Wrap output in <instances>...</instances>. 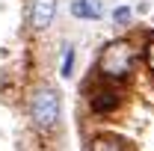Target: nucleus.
I'll use <instances>...</instances> for the list:
<instances>
[{"label": "nucleus", "instance_id": "obj_9", "mask_svg": "<svg viewBox=\"0 0 154 151\" xmlns=\"http://www.w3.org/2000/svg\"><path fill=\"white\" fill-rule=\"evenodd\" d=\"M145 62H148V68L154 71V39H148V45H145Z\"/></svg>", "mask_w": 154, "mask_h": 151}, {"label": "nucleus", "instance_id": "obj_7", "mask_svg": "<svg viewBox=\"0 0 154 151\" xmlns=\"http://www.w3.org/2000/svg\"><path fill=\"white\" fill-rule=\"evenodd\" d=\"M71 62H74V51H71V48H65V57H62V77L71 74Z\"/></svg>", "mask_w": 154, "mask_h": 151}, {"label": "nucleus", "instance_id": "obj_5", "mask_svg": "<svg viewBox=\"0 0 154 151\" xmlns=\"http://www.w3.org/2000/svg\"><path fill=\"white\" fill-rule=\"evenodd\" d=\"M101 12H104L101 0H74V3H71V15H74V18H83V21L101 18Z\"/></svg>", "mask_w": 154, "mask_h": 151}, {"label": "nucleus", "instance_id": "obj_2", "mask_svg": "<svg viewBox=\"0 0 154 151\" xmlns=\"http://www.w3.org/2000/svg\"><path fill=\"white\" fill-rule=\"evenodd\" d=\"M30 119L38 131H51L59 122V95L51 86H42L30 98Z\"/></svg>", "mask_w": 154, "mask_h": 151}, {"label": "nucleus", "instance_id": "obj_3", "mask_svg": "<svg viewBox=\"0 0 154 151\" xmlns=\"http://www.w3.org/2000/svg\"><path fill=\"white\" fill-rule=\"evenodd\" d=\"M89 107L95 113H113L119 107V92L116 89H95L92 98H89Z\"/></svg>", "mask_w": 154, "mask_h": 151}, {"label": "nucleus", "instance_id": "obj_8", "mask_svg": "<svg viewBox=\"0 0 154 151\" xmlns=\"http://www.w3.org/2000/svg\"><path fill=\"white\" fill-rule=\"evenodd\" d=\"M113 18H116V24H128V21H131V9H128V6H119Z\"/></svg>", "mask_w": 154, "mask_h": 151}, {"label": "nucleus", "instance_id": "obj_6", "mask_svg": "<svg viewBox=\"0 0 154 151\" xmlns=\"http://www.w3.org/2000/svg\"><path fill=\"white\" fill-rule=\"evenodd\" d=\"M89 151H125V142L116 136H98V139H92Z\"/></svg>", "mask_w": 154, "mask_h": 151}, {"label": "nucleus", "instance_id": "obj_1", "mask_svg": "<svg viewBox=\"0 0 154 151\" xmlns=\"http://www.w3.org/2000/svg\"><path fill=\"white\" fill-rule=\"evenodd\" d=\"M134 59H136L134 45L125 42V39H116V42H110V45L101 51L98 71H101V77H107V80H122V77L131 74Z\"/></svg>", "mask_w": 154, "mask_h": 151}, {"label": "nucleus", "instance_id": "obj_4", "mask_svg": "<svg viewBox=\"0 0 154 151\" xmlns=\"http://www.w3.org/2000/svg\"><path fill=\"white\" fill-rule=\"evenodd\" d=\"M57 12V0H33V30H45Z\"/></svg>", "mask_w": 154, "mask_h": 151}]
</instances>
